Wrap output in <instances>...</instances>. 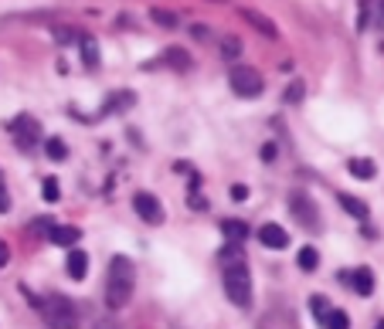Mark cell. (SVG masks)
Returning a JSON list of instances; mask_svg holds the SVG:
<instances>
[{
  "mask_svg": "<svg viewBox=\"0 0 384 329\" xmlns=\"http://www.w3.org/2000/svg\"><path fill=\"white\" fill-rule=\"evenodd\" d=\"M327 329H350V316L344 312V309H330V316H327Z\"/></svg>",
  "mask_w": 384,
  "mask_h": 329,
  "instance_id": "cell-23",
  "label": "cell"
},
{
  "mask_svg": "<svg viewBox=\"0 0 384 329\" xmlns=\"http://www.w3.org/2000/svg\"><path fill=\"white\" fill-rule=\"evenodd\" d=\"M7 211H10V194L0 187V214H7Z\"/></svg>",
  "mask_w": 384,
  "mask_h": 329,
  "instance_id": "cell-33",
  "label": "cell"
},
{
  "mask_svg": "<svg viewBox=\"0 0 384 329\" xmlns=\"http://www.w3.org/2000/svg\"><path fill=\"white\" fill-rule=\"evenodd\" d=\"M187 207H191V211H194V207H198V211H207V201H205V197H194V194H191V197H187Z\"/></svg>",
  "mask_w": 384,
  "mask_h": 329,
  "instance_id": "cell-32",
  "label": "cell"
},
{
  "mask_svg": "<svg viewBox=\"0 0 384 329\" xmlns=\"http://www.w3.org/2000/svg\"><path fill=\"white\" fill-rule=\"evenodd\" d=\"M136 289V265L126 254H112L109 258V272H105V305L109 309H123L133 299Z\"/></svg>",
  "mask_w": 384,
  "mask_h": 329,
  "instance_id": "cell-1",
  "label": "cell"
},
{
  "mask_svg": "<svg viewBox=\"0 0 384 329\" xmlns=\"http://www.w3.org/2000/svg\"><path fill=\"white\" fill-rule=\"evenodd\" d=\"M258 241L265 248H272V252H282V248H289V231L279 228V224H262L258 228Z\"/></svg>",
  "mask_w": 384,
  "mask_h": 329,
  "instance_id": "cell-9",
  "label": "cell"
},
{
  "mask_svg": "<svg viewBox=\"0 0 384 329\" xmlns=\"http://www.w3.org/2000/svg\"><path fill=\"white\" fill-rule=\"evenodd\" d=\"M337 201H340V207H344L350 217H357V221H367V204H364V201L350 197V194H337Z\"/></svg>",
  "mask_w": 384,
  "mask_h": 329,
  "instance_id": "cell-18",
  "label": "cell"
},
{
  "mask_svg": "<svg viewBox=\"0 0 384 329\" xmlns=\"http://www.w3.org/2000/svg\"><path fill=\"white\" fill-rule=\"evenodd\" d=\"M374 329H384V319H381V323H378V326H374Z\"/></svg>",
  "mask_w": 384,
  "mask_h": 329,
  "instance_id": "cell-36",
  "label": "cell"
},
{
  "mask_svg": "<svg viewBox=\"0 0 384 329\" xmlns=\"http://www.w3.org/2000/svg\"><path fill=\"white\" fill-rule=\"evenodd\" d=\"M10 261V248H7V241H0V268Z\"/></svg>",
  "mask_w": 384,
  "mask_h": 329,
  "instance_id": "cell-34",
  "label": "cell"
},
{
  "mask_svg": "<svg viewBox=\"0 0 384 329\" xmlns=\"http://www.w3.org/2000/svg\"><path fill=\"white\" fill-rule=\"evenodd\" d=\"M289 211L296 214L300 224H307L309 231H320V211H316V204L309 201V194H293L289 197Z\"/></svg>",
  "mask_w": 384,
  "mask_h": 329,
  "instance_id": "cell-6",
  "label": "cell"
},
{
  "mask_svg": "<svg viewBox=\"0 0 384 329\" xmlns=\"http://www.w3.org/2000/svg\"><path fill=\"white\" fill-rule=\"evenodd\" d=\"M72 38H75V34H72V27H61V31H54V41H58V45H68Z\"/></svg>",
  "mask_w": 384,
  "mask_h": 329,
  "instance_id": "cell-31",
  "label": "cell"
},
{
  "mask_svg": "<svg viewBox=\"0 0 384 329\" xmlns=\"http://www.w3.org/2000/svg\"><path fill=\"white\" fill-rule=\"evenodd\" d=\"M221 234L228 238L231 245H242V241L249 238V221H242V217H225V221H221Z\"/></svg>",
  "mask_w": 384,
  "mask_h": 329,
  "instance_id": "cell-12",
  "label": "cell"
},
{
  "mask_svg": "<svg viewBox=\"0 0 384 329\" xmlns=\"http://www.w3.org/2000/svg\"><path fill=\"white\" fill-rule=\"evenodd\" d=\"M347 170H350V177H357V180H374L378 177V167H374V160H350L347 163Z\"/></svg>",
  "mask_w": 384,
  "mask_h": 329,
  "instance_id": "cell-17",
  "label": "cell"
},
{
  "mask_svg": "<svg viewBox=\"0 0 384 329\" xmlns=\"http://www.w3.org/2000/svg\"><path fill=\"white\" fill-rule=\"evenodd\" d=\"M296 265H300V268H303V272H316V265H320V252H316V248H303V252L296 254Z\"/></svg>",
  "mask_w": 384,
  "mask_h": 329,
  "instance_id": "cell-21",
  "label": "cell"
},
{
  "mask_svg": "<svg viewBox=\"0 0 384 329\" xmlns=\"http://www.w3.org/2000/svg\"><path fill=\"white\" fill-rule=\"evenodd\" d=\"M303 95H307V85H303V82H293V85L286 89V102H289V105L303 102Z\"/></svg>",
  "mask_w": 384,
  "mask_h": 329,
  "instance_id": "cell-27",
  "label": "cell"
},
{
  "mask_svg": "<svg viewBox=\"0 0 384 329\" xmlns=\"http://www.w3.org/2000/svg\"><path fill=\"white\" fill-rule=\"evenodd\" d=\"M218 261H221V268H238V265H249V258L242 252V245H225L221 252H218Z\"/></svg>",
  "mask_w": 384,
  "mask_h": 329,
  "instance_id": "cell-14",
  "label": "cell"
},
{
  "mask_svg": "<svg viewBox=\"0 0 384 329\" xmlns=\"http://www.w3.org/2000/svg\"><path fill=\"white\" fill-rule=\"evenodd\" d=\"M249 194H252V190H249V187H245V183H235V187H231V201H249Z\"/></svg>",
  "mask_w": 384,
  "mask_h": 329,
  "instance_id": "cell-29",
  "label": "cell"
},
{
  "mask_svg": "<svg viewBox=\"0 0 384 329\" xmlns=\"http://www.w3.org/2000/svg\"><path fill=\"white\" fill-rule=\"evenodd\" d=\"M45 153H48V160H52V163H61V160L68 156V146H65V139L52 136V139H45Z\"/></svg>",
  "mask_w": 384,
  "mask_h": 329,
  "instance_id": "cell-20",
  "label": "cell"
},
{
  "mask_svg": "<svg viewBox=\"0 0 384 329\" xmlns=\"http://www.w3.org/2000/svg\"><path fill=\"white\" fill-rule=\"evenodd\" d=\"M41 197H45L48 204H54L58 197H61V183H58L54 177H45V183H41Z\"/></svg>",
  "mask_w": 384,
  "mask_h": 329,
  "instance_id": "cell-24",
  "label": "cell"
},
{
  "mask_svg": "<svg viewBox=\"0 0 384 329\" xmlns=\"http://www.w3.org/2000/svg\"><path fill=\"white\" fill-rule=\"evenodd\" d=\"M309 309H313V316H316V323L323 326V323H327V316H330V303H327L323 296H313V299H309Z\"/></svg>",
  "mask_w": 384,
  "mask_h": 329,
  "instance_id": "cell-22",
  "label": "cell"
},
{
  "mask_svg": "<svg viewBox=\"0 0 384 329\" xmlns=\"http://www.w3.org/2000/svg\"><path fill=\"white\" fill-rule=\"evenodd\" d=\"M48 241L58 245V248H75L78 241H82V231L68 228V224H52V228H48Z\"/></svg>",
  "mask_w": 384,
  "mask_h": 329,
  "instance_id": "cell-10",
  "label": "cell"
},
{
  "mask_svg": "<svg viewBox=\"0 0 384 329\" xmlns=\"http://www.w3.org/2000/svg\"><path fill=\"white\" fill-rule=\"evenodd\" d=\"M133 211H136L140 221H147V224H160V221H163V204L156 201L150 190L133 194Z\"/></svg>",
  "mask_w": 384,
  "mask_h": 329,
  "instance_id": "cell-7",
  "label": "cell"
},
{
  "mask_svg": "<svg viewBox=\"0 0 384 329\" xmlns=\"http://www.w3.org/2000/svg\"><path fill=\"white\" fill-rule=\"evenodd\" d=\"M228 85L238 99H258L265 92V78L258 75L256 68H249V65H235L228 72Z\"/></svg>",
  "mask_w": 384,
  "mask_h": 329,
  "instance_id": "cell-4",
  "label": "cell"
},
{
  "mask_svg": "<svg viewBox=\"0 0 384 329\" xmlns=\"http://www.w3.org/2000/svg\"><path fill=\"white\" fill-rule=\"evenodd\" d=\"M96 329H119V326H116V323H109V319H99V323H96Z\"/></svg>",
  "mask_w": 384,
  "mask_h": 329,
  "instance_id": "cell-35",
  "label": "cell"
},
{
  "mask_svg": "<svg viewBox=\"0 0 384 329\" xmlns=\"http://www.w3.org/2000/svg\"><path fill=\"white\" fill-rule=\"evenodd\" d=\"M133 102H136L133 92H116V95H109V99L103 102V116H109V112H123V109H133Z\"/></svg>",
  "mask_w": 384,
  "mask_h": 329,
  "instance_id": "cell-16",
  "label": "cell"
},
{
  "mask_svg": "<svg viewBox=\"0 0 384 329\" xmlns=\"http://www.w3.org/2000/svg\"><path fill=\"white\" fill-rule=\"evenodd\" d=\"M78 51H82L85 68H99V41L92 34H78Z\"/></svg>",
  "mask_w": 384,
  "mask_h": 329,
  "instance_id": "cell-11",
  "label": "cell"
},
{
  "mask_svg": "<svg viewBox=\"0 0 384 329\" xmlns=\"http://www.w3.org/2000/svg\"><path fill=\"white\" fill-rule=\"evenodd\" d=\"M150 21H154V24H160V27H177V14L154 7V10H150Z\"/></svg>",
  "mask_w": 384,
  "mask_h": 329,
  "instance_id": "cell-25",
  "label": "cell"
},
{
  "mask_svg": "<svg viewBox=\"0 0 384 329\" xmlns=\"http://www.w3.org/2000/svg\"><path fill=\"white\" fill-rule=\"evenodd\" d=\"M238 14H242V21H245V24L256 27L262 38H279V24H276L272 17H265L262 10H256V7H242Z\"/></svg>",
  "mask_w": 384,
  "mask_h": 329,
  "instance_id": "cell-8",
  "label": "cell"
},
{
  "mask_svg": "<svg viewBox=\"0 0 384 329\" xmlns=\"http://www.w3.org/2000/svg\"><path fill=\"white\" fill-rule=\"evenodd\" d=\"M225 272V296L238 309H249L252 305V275H249V265H238V268H221Z\"/></svg>",
  "mask_w": 384,
  "mask_h": 329,
  "instance_id": "cell-3",
  "label": "cell"
},
{
  "mask_svg": "<svg viewBox=\"0 0 384 329\" xmlns=\"http://www.w3.org/2000/svg\"><path fill=\"white\" fill-rule=\"evenodd\" d=\"M276 156H279V146H276V143H265V146H262V160H265V163H272Z\"/></svg>",
  "mask_w": 384,
  "mask_h": 329,
  "instance_id": "cell-30",
  "label": "cell"
},
{
  "mask_svg": "<svg viewBox=\"0 0 384 329\" xmlns=\"http://www.w3.org/2000/svg\"><path fill=\"white\" fill-rule=\"evenodd\" d=\"M160 58H163V65L174 68V72H187V68H191V54L184 48H167Z\"/></svg>",
  "mask_w": 384,
  "mask_h": 329,
  "instance_id": "cell-15",
  "label": "cell"
},
{
  "mask_svg": "<svg viewBox=\"0 0 384 329\" xmlns=\"http://www.w3.org/2000/svg\"><path fill=\"white\" fill-rule=\"evenodd\" d=\"M371 24V0H360V14H357V31H367Z\"/></svg>",
  "mask_w": 384,
  "mask_h": 329,
  "instance_id": "cell-28",
  "label": "cell"
},
{
  "mask_svg": "<svg viewBox=\"0 0 384 329\" xmlns=\"http://www.w3.org/2000/svg\"><path fill=\"white\" fill-rule=\"evenodd\" d=\"M238 54H242V45H238L235 38H221V58H225V61H235Z\"/></svg>",
  "mask_w": 384,
  "mask_h": 329,
  "instance_id": "cell-26",
  "label": "cell"
},
{
  "mask_svg": "<svg viewBox=\"0 0 384 329\" xmlns=\"http://www.w3.org/2000/svg\"><path fill=\"white\" fill-rule=\"evenodd\" d=\"M65 272L72 275V279H85V272H89V254L82 252V248H72L68 258H65Z\"/></svg>",
  "mask_w": 384,
  "mask_h": 329,
  "instance_id": "cell-13",
  "label": "cell"
},
{
  "mask_svg": "<svg viewBox=\"0 0 384 329\" xmlns=\"http://www.w3.org/2000/svg\"><path fill=\"white\" fill-rule=\"evenodd\" d=\"M7 129H10V136L17 139V146H21V150H31V146L41 139V123H38V119H31L27 112H24V116H17V119H14Z\"/></svg>",
  "mask_w": 384,
  "mask_h": 329,
  "instance_id": "cell-5",
  "label": "cell"
},
{
  "mask_svg": "<svg viewBox=\"0 0 384 329\" xmlns=\"http://www.w3.org/2000/svg\"><path fill=\"white\" fill-rule=\"evenodd\" d=\"M350 285H354L357 296H371V292H374V272H371V268H357Z\"/></svg>",
  "mask_w": 384,
  "mask_h": 329,
  "instance_id": "cell-19",
  "label": "cell"
},
{
  "mask_svg": "<svg viewBox=\"0 0 384 329\" xmlns=\"http://www.w3.org/2000/svg\"><path fill=\"white\" fill-rule=\"evenodd\" d=\"M38 312L45 316V323L52 329H75L78 326V309L68 296H48Z\"/></svg>",
  "mask_w": 384,
  "mask_h": 329,
  "instance_id": "cell-2",
  "label": "cell"
}]
</instances>
